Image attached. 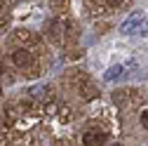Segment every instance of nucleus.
Masks as SVG:
<instances>
[{
    "label": "nucleus",
    "mask_w": 148,
    "mask_h": 146,
    "mask_svg": "<svg viewBox=\"0 0 148 146\" xmlns=\"http://www.w3.org/2000/svg\"><path fill=\"white\" fill-rule=\"evenodd\" d=\"M118 73H120V66H115V68H110V71L106 73V78H108V80H113V78H118Z\"/></svg>",
    "instance_id": "39448f33"
},
{
    "label": "nucleus",
    "mask_w": 148,
    "mask_h": 146,
    "mask_svg": "<svg viewBox=\"0 0 148 146\" xmlns=\"http://www.w3.org/2000/svg\"><path fill=\"white\" fill-rule=\"evenodd\" d=\"M12 64L16 68H31L33 66V54L28 50H14L12 52Z\"/></svg>",
    "instance_id": "7ed1b4c3"
},
{
    "label": "nucleus",
    "mask_w": 148,
    "mask_h": 146,
    "mask_svg": "<svg viewBox=\"0 0 148 146\" xmlns=\"http://www.w3.org/2000/svg\"><path fill=\"white\" fill-rule=\"evenodd\" d=\"M113 146H122V144H113Z\"/></svg>",
    "instance_id": "6e6552de"
},
{
    "label": "nucleus",
    "mask_w": 148,
    "mask_h": 146,
    "mask_svg": "<svg viewBox=\"0 0 148 146\" xmlns=\"http://www.w3.org/2000/svg\"><path fill=\"white\" fill-rule=\"evenodd\" d=\"M139 120H141V125H143L146 130H148V108H146V111H141V116H139Z\"/></svg>",
    "instance_id": "423d86ee"
},
{
    "label": "nucleus",
    "mask_w": 148,
    "mask_h": 146,
    "mask_svg": "<svg viewBox=\"0 0 148 146\" xmlns=\"http://www.w3.org/2000/svg\"><path fill=\"white\" fill-rule=\"evenodd\" d=\"M108 139V132L101 130V127H89V130L82 132V144L85 146H103Z\"/></svg>",
    "instance_id": "f03ea898"
},
{
    "label": "nucleus",
    "mask_w": 148,
    "mask_h": 146,
    "mask_svg": "<svg viewBox=\"0 0 148 146\" xmlns=\"http://www.w3.org/2000/svg\"><path fill=\"white\" fill-rule=\"evenodd\" d=\"M0 76H3V64H0Z\"/></svg>",
    "instance_id": "0eeeda50"
},
{
    "label": "nucleus",
    "mask_w": 148,
    "mask_h": 146,
    "mask_svg": "<svg viewBox=\"0 0 148 146\" xmlns=\"http://www.w3.org/2000/svg\"><path fill=\"white\" fill-rule=\"evenodd\" d=\"M120 31L125 33V35H141V33H146L148 31V19H146V17L143 14H132V17H129V19L120 26Z\"/></svg>",
    "instance_id": "f257e3e1"
},
{
    "label": "nucleus",
    "mask_w": 148,
    "mask_h": 146,
    "mask_svg": "<svg viewBox=\"0 0 148 146\" xmlns=\"http://www.w3.org/2000/svg\"><path fill=\"white\" fill-rule=\"evenodd\" d=\"M101 3H103L106 7H120V5L125 3V0H101Z\"/></svg>",
    "instance_id": "20e7f679"
}]
</instances>
